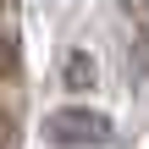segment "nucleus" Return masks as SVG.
I'll return each instance as SVG.
<instances>
[{"label": "nucleus", "instance_id": "7ed1b4c3", "mask_svg": "<svg viewBox=\"0 0 149 149\" xmlns=\"http://www.w3.org/2000/svg\"><path fill=\"white\" fill-rule=\"evenodd\" d=\"M144 11H149V0H144Z\"/></svg>", "mask_w": 149, "mask_h": 149}, {"label": "nucleus", "instance_id": "f03ea898", "mask_svg": "<svg viewBox=\"0 0 149 149\" xmlns=\"http://www.w3.org/2000/svg\"><path fill=\"white\" fill-rule=\"evenodd\" d=\"M66 83L94 88V61H88V55H72V61H66Z\"/></svg>", "mask_w": 149, "mask_h": 149}, {"label": "nucleus", "instance_id": "f257e3e1", "mask_svg": "<svg viewBox=\"0 0 149 149\" xmlns=\"http://www.w3.org/2000/svg\"><path fill=\"white\" fill-rule=\"evenodd\" d=\"M44 138L61 149H100V144H111V116H100L88 105H61L44 122Z\"/></svg>", "mask_w": 149, "mask_h": 149}]
</instances>
